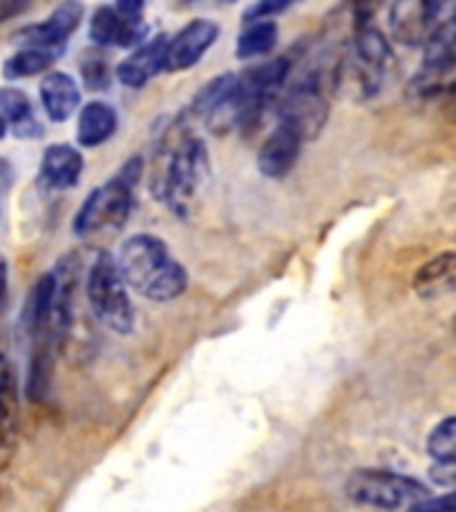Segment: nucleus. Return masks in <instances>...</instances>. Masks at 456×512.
I'll return each mask as SVG.
<instances>
[{
	"label": "nucleus",
	"mask_w": 456,
	"mask_h": 512,
	"mask_svg": "<svg viewBox=\"0 0 456 512\" xmlns=\"http://www.w3.org/2000/svg\"><path fill=\"white\" fill-rule=\"evenodd\" d=\"M211 182V158L206 142L192 134L184 123H176L158 147L152 168V195L174 211L190 214L203 190Z\"/></svg>",
	"instance_id": "nucleus-1"
},
{
	"label": "nucleus",
	"mask_w": 456,
	"mask_h": 512,
	"mask_svg": "<svg viewBox=\"0 0 456 512\" xmlns=\"http://www.w3.org/2000/svg\"><path fill=\"white\" fill-rule=\"evenodd\" d=\"M112 259L120 278L126 280L128 291H136L150 302H174L190 286L187 267L171 256L166 240L150 232H139L123 240Z\"/></svg>",
	"instance_id": "nucleus-2"
},
{
	"label": "nucleus",
	"mask_w": 456,
	"mask_h": 512,
	"mask_svg": "<svg viewBox=\"0 0 456 512\" xmlns=\"http://www.w3.org/2000/svg\"><path fill=\"white\" fill-rule=\"evenodd\" d=\"M390 64V38L371 19H358L342 59L331 70V91L350 102H368L382 91Z\"/></svg>",
	"instance_id": "nucleus-3"
},
{
	"label": "nucleus",
	"mask_w": 456,
	"mask_h": 512,
	"mask_svg": "<svg viewBox=\"0 0 456 512\" xmlns=\"http://www.w3.org/2000/svg\"><path fill=\"white\" fill-rule=\"evenodd\" d=\"M142 174V158L126 160L118 174L88 192L72 219V232L80 238H91L104 230H120L134 211V190Z\"/></svg>",
	"instance_id": "nucleus-4"
},
{
	"label": "nucleus",
	"mask_w": 456,
	"mask_h": 512,
	"mask_svg": "<svg viewBox=\"0 0 456 512\" xmlns=\"http://www.w3.org/2000/svg\"><path fill=\"white\" fill-rule=\"evenodd\" d=\"M328 88L331 78H326L320 70L307 72L291 83L278 102V126H286L291 134L302 139V144L318 139L331 118Z\"/></svg>",
	"instance_id": "nucleus-5"
},
{
	"label": "nucleus",
	"mask_w": 456,
	"mask_h": 512,
	"mask_svg": "<svg viewBox=\"0 0 456 512\" xmlns=\"http://www.w3.org/2000/svg\"><path fill=\"white\" fill-rule=\"evenodd\" d=\"M86 299L102 326L115 334H131L136 326V310L126 280L120 278L112 254H99L88 267Z\"/></svg>",
	"instance_id": "nucleus-6"
},
{
	"label": "nucleus",
	"mask_w": 456,
	"mask_h": 512,
	"mask_svg": "<svg viewBox=\"0 0 456 512\" xmlns=\"http://www.w3.org/2000/svg\"><path fill=\"white\" fill-rule=\"evenodd\" d=\"M344 491L360 507H374L384 512L400 510L430 496L424 483L392 470H355L344 480Z\"/></svg>",
	"instance_id": "nucleus-7"
},
{
	"label": "nucleus",
	"mask_w": 456,
	"mask_h": 512,
	"mask_svg": "<svg viewBox=\"0 0 456 512\" xmlns=\"http://www.w3.org/2000/svg\"><path fill=\"white\" fill-rule=\"evenodd\" d=\"M422 70L411 78V96L419 99H432L451 88V75L456 64V24L454 16L440 19L427 40L422 43Z\"/></svg>",
	"instance_id": "nucleus-8"
},
{
	"label": "nucleus",
	"mask_w": 456,
	"mask_h": 512,
	"mask_svg": "<svg viewBox=\"0 0 456 512\" xmlns=\"http://www.w3.org/2000/svg\"><path fill=\"white\" fill-rule=\"evenodd\" d=\"M219 38V24L214 19H192L176 32L174 38H168L166 46V72H184L192 70L203 56L211 51V46Z\"/></svg>",
	"instance_id": "nucleus-9"
},
{
	"label": "nucleus",
	"mask_w": 456,
	"mask_h": 512,
	"mask_svg": "<svg viewBox=\"0 0 456 512\" xmlns=\"http://www.w3.org/2000/svg\"><path fill=\"white\" fill-rule=\"evenodd\" d=\"M80 19H83V6L80 3H62L48 19L16 32V40H22V46L40 48V51L59 56L72 32L78 30Z\"/></svg>",
	"instance_id": "nucleus-10"
},
{
	"label": "nucleus",
	"mask_w": 456,
	"mask_h": 512,
	"mask_svg": "<svg viewBox=\"0 0 456 512\" xmlns=\"http://www.w3.org/2000/svg\"><path fill=\"white\" fill-rule=\"evenodd\" d=\"M88 38L104 48H136L147 40V24L120 16L115 6H99L88 22Z\"/></svg>",
	"instance_id": "nucleus-11"
},
{
	"label": "nucleus",
	"mask_w": 456,
	"mask_h": 512,
	"mask_svg": "<svg viewBox=\"0 0 456 512\" xmlns=\"http://www.w3.org/2000/svg\"><path fill=\"white\" fill-rule=\"evenodd\" d=\"M83 152L75 144L56 142L43 150L38 168V182L48 192L72 190L83 176Z\"/></svg>",
	"instance_id": "nucleus-12"
},
{
	"label": "nucleus",
	"mask_w": 456,
	"mask_h": 512,
	"mask_svg": "<svg viewBox=\"0 0 456 512\" xmlns=\"http://www.w3.org/2000/svg\"><path fill=\"white\" fill-rule=\"evenodd\" d=\"M443 3H398L390 11V30L392 38L403 46H422L432 27L440 22Z\"/></svg>",
	"instance_id": "nucleus-13"
},
{
	"label": "nucleus",
	"mask_w": 456,
	"mask_h": 512,
	"mask_svg": "<svg viewBox=\"0 0 456 512\" xmlns=\"http://www.w3.org/2000/svg\"><path fill=\"white\" fill-rule=\"evenodd\" d=\"M166 46L168 35H158V38L144 40L142 46H136L134 51L118 64L115 78H118L126 88L147 86L158 72H163V64H166Z\"/></svg>",
	"instance_id": "nucleus-14"
},
{
	"label": "nucleus",
	"mask_w": 456,
	"mask_h": 512,
	"mask_svg": "<svg viewBox=\"0 0 456 512\" xmlns=\"http://www.w3.org/2000/svg\"><path fill=\"white\" fill-rule=\"evenodd\" d=\"M299 155H302V139L291 134L286 126H275L259 147L256 166L259 174L267 179H283L294 171Z\"/></svg>",
	"instance_id": "nucleus-15"
},
{
	"label": "nucleus",
	"mask_w": 456,
	"mask_h": 512,
	"mask_svg": "<svg viewBox=\"0 0 456 512\" xmlns=\"http://www.w3.org/2000/svg\"><path fill=\"white\" fill-rule=\"evenodd\" d=\"M19 440V382L11 366H0V470H6Z\"/></svg>",
	"instance_id": "nucleus-16"
},
{
	"label": "nucleus",
	"mask_w": 456,
	"mask_h": 512,
	"mask_svg": "<svg viewBox=\"0 0 456 512\" xmlns=\"http://www.w3.org/2000/svg\"><path fill=\"white\" fill-rule=\"evenodd\" d=\"M40 104L51 123H64L80 110V86L70 72L54 70L40 80Z\"/></svg>",
	"instance_id": "nucleus-17"
},
{
	"label": "nucleus",
	"mask_w": 456,
	"mask_h": 512,
	"mask_svg": "<svg viewBox=\"0 0 456 512\" xmlns=\"http://www.w3.org/2000/svg\"><path fill=\"white\" fill-rule=\"evenodd\" d=\"M118 110L110 102L94 99V102L83 104L78 110V144L86 150H96L115 136L118 131Z\"/></svg>",
	"instance_id": "nucleus-18"
},
{
	"label": "nucleus",
	"mask_w": 456,
	"mask_h": 512,
	"mask_svg": "<svg viewBox=\"0 0 456 512\" xmlns=\"http://www.w3.org/2000/svg\"><path fill=\"white\" fill-rule=\"evenodd\" d=\"M54 288V272H43V275L35 280V286H32L27 302H24L22 328L32 342H38V339H46L48 342V323H51V307H54Z\"/></svg>",
	"instance_id": "nucleus-19"
},
{
	"label": "nucleus",
	"mask_w": 456,
	"mask_h": 512,
	"mask_svg": "<svg viewBox=\"0 0 456 512\" xmlns=\"http://www.w3.org/2000/svg\"><path fill=\"white\" fill-rule=\"evenodd\" d=\"M456 286V254L454 251H443V254L432 256L430 262H424L414 275V291L427 302L443 299L454 291Z\"/></svg>",
	"instance_id": "nucleus-20"
},
{
	"label": "nucleus",
	"mask_w": 456,
	"mask_h": 512,
	"mask_svg": "<svg viewBox=\"0 0 456 512\" xmlns=\"http://www.w3.org/2000/svg\"><path fill=\"white\" fill-rule=\"evenodd\" d=\"M0 123L6 126V131L22 136V139L43 134V126H40L38 115H35L30 96L24 94L22 88H0Z\"/></svg>",
	"instance_id": "nucleus-21"
},
{
	"label": "nucleus",
	"mask_w": 456,
	"mask_h": 512,
	"mask_svg": "<svg viewBox=\"0 0 456 512\" xmlns=\"http://www.w3.org/2000/svg\"><path fill=\"white\" fill-rule=\"evenodd\" d=\"M56 350L51 342L38 339L32 342V355H30V371H27V398L32 403H40L46 398L48 387H51V376H54V360Z\"/></svg>",
	"instance_id": "nucleus-22"
},
{
	"label": "nucleus",
	"mask_w": 456,
	"mask_h": 512,
	"mask_svg": "<svg viewBox=\"0 0 456 512\" xmlns=\"http://www.w3.org/2000/svg\"><path fill=\"white\" fill-rule=\"evenodd\" d=\"M278 43V24L275 19H264V22H248L238 35V46H235V56L240 62L248 59H259L267 56Z\"/></svg>",
	"instance_id": "nucleus-23"
},
{
	"label": "nucleus",
	"mask_w": 456,
	"mask_h": 512,
	"mask_svg": "<svg viewBox=\"0 0 456 512\" xmlns=\"http://www.w3.org/2000/svg\"><path fill=\"white\" fill-rule=\"evenodd\" d=\"M54 62H56V54H48V51H40V48L22 46L14 56H8L6 62H3V78L8 80L32 78V75L46 72Z\"/></svg>",
	"instance_id": "nucleus-24"
},
{
	"label": "nucleus",
	"mask_w": 456,
	"mask_h": 512,
	"mask_svg": "<svg viewBox=\"0 0 456 512\" xmlns=\"http://www.w3.org/2000/svg\"><path fill=\"white\" fill-rule=\"evenodd\" d=\"M232 86H235V72H224V75H216V78L208 80L206 86L200 88L198 94H195V99H192L190 115L206 120L208 115L227 99Z\"/></svg>",
	"instance_id": "nucleus-25"
},
{
	"label": "nucleus",
	"mask_w": 456,
	"mask_h": 512,
	"mask_svg": "<svg viewBox=\"0 0 456 512\" xmlns=\"http://www.w3.org/2000/svg\"><path fill=\"white\" fill-rule=\"evenodd\" d=\"M427 454L432 462H454L456 456V419L446 416L440 419L427 435Z\"/></svg>",
	"instance_id": "nucleus-26"
},
{
	"label": "nucleus",
	"mask_w": 456,
	"mask_h": 512,
	"mask_svg": "<svg viewBox=\"0 0 456 512\" xmlns=\"http://www.w3.org/2000/svg\"><path fill=\"white\" fill-rule=\"evenodd\" d=\"M408 512H454V494L446 491L443 496H424L419 502L408 504Z\"/></svg>",
	"instance_id": "nucleus-27"
},
{
	"label": "nucleus",
	"mask_w": 456,
	"mask_h": 512,
	"mask_svg": "<svg viewBox=\"0 0 456 512\" xmlns=\"http://www.w3.org/2000/svg\"><path fill=\"white\" fill-rule=\"evenodd\" d=\"M288 8V3H254V6H248L243 11V22H264V19H272V16L283 14Z\"/></svg>",
	"instance_id": "nucleus-28"
},
{
	"label": "nucleus",
	"mask_w": 456,
	"mask_h": 512,
	"mask_svg": "<svg viewBox=\"0 0 456 512\" xmlns=\"http://www.w3.org/2000/svg\"><path fill=\"white\" fill-rule=\"evenodd\" d=\"M83 78L91 88H107V80H110V70L102 59H94V62H83Z\"/></svg>",
	"instance_id": "nucleus-29"
},
{
	"label": "nucleus",
	"mask_w": 456,
	"mask_h": 512,
	"mask_svg": "<svg viewBox=\"0 0 456 512\" xmlns=\"http://www.w3.org/2000/svg\"><path fill=\"white\" fill-rule=\"evenodd\" d=\"M454 462H435L432 464V470H430V478L438 483V486H446L451 488L454 486Z\"/></svg>",
	"instance_id": "nucleus-30"
},
{
	"label": "nucleus",
	"mask_w": 456,
	"mask_h": 512,
	"mask_svg": "<svg viewBox=\"0 0 456 512\" xmlns=\"http://www.w3.org/2000/svg\"><path fill=\"white\" fill-rule=\"evenodd\" d=\"M27 3H22V0H0V24L8 22V19H14V16L24 14L27 11Z\"/></svg>",
	"instance_id": "nucleus-31"
},
{
	"label": "nucleus",
	"mask_w": 456,
	"mask_h": 512,
	"mask_svg": "<svg viewBox=\"0 0 456 512\" xmlns=\"http://www.w3.org/2000/svg\"><path fill=\"white\" fill-rule=\"evenodd\" d=\"M6 294H8V262L0 256V307L6 302Z\"/></svg>",
	"instance_id": "nucleus-32"
},
{
	"label": "nucleus",
	"mask_w": 456,
	"mask_h": 512,
	"mask_svg": "<svg viewBox=\"0 0 456 512\" xmlns=\"http://www.w3.org/2000/svg\"><path fill=\"white\" fill-rule=\"evenodd\" d=\"M3 136H6V126L0 123V139H3Z\"/></svg>",
	"instance_id": "nucleus-33"
}]
</instances>
